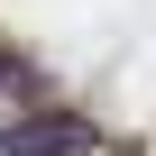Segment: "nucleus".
<instances>
[{
    "instance_id": "obj_2",
    "label": "nucleus",
    "mask_w": 156,
    "mask_h": 156,
    "mask_svg": "<svg viewBox=\"0 0 156 156\" xmlns=\"http://www.w3.org/2000/svg\"><path fill=\"white\" fill-rule=\"evenodd\" d=\"M0 92H9V101H19V92H28V73H19V64H9V55H0Z\"/></svg>"
},
{
    "instance_id": "obj_1",
    "label": "nucleus",
    "mask_w": 156,
    "mask_h": 156,
    "mask_svg": "<svg viewBox=\"0 0 156 156\" xmlns=\"http://www.w3.org/2000/svg\"><path fill=\"white\" fill-rule=\"evenodd\" d=\"M0 156H92V119L83 110H19V119H0Z\"/></svg>"
}]
</instances>
